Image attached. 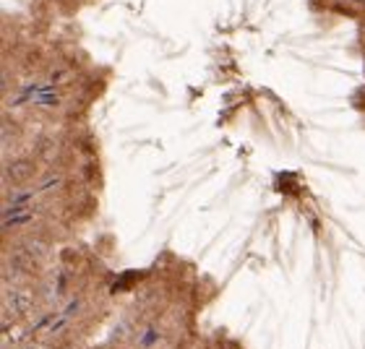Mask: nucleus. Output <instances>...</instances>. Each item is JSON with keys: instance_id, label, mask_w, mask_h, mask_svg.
Segmentation results:
<instances>
[{"instance_id": "1", "label": "nucleus", "mask_w": 365, "mask_h": 349, "mask_svg": "<svg viewBox=\"0 0 365 349\" xmlns=\"http://www.w3.org/2000/svg\"><path fill=\"white\" fill-rule=\"evenodd\" d=\"M34 177H37V162L31 157H16V160L6 162V167H3V180H6V185H14V188H21Z\"/></svg>"}, {"instance_id": "2", "label": "nucleus", "mask_w": 365, "mask_h": 349, "mask_svg": "<svg viewBox=\"0 0 365 349\" xmlns=\"http://www.w3.org/2000/svg\"><path fill=\"white\" fill-rule=\"evenodd\" d=\"M34 308V295L24 287H8L3 292V311H6V318L14 313V318H21Z\"/></svg>"}, {"instance_id": "3", "label": "nucleus", "mask_w": 365, "mask_h": 349, "mask_svg": "<svg viewBox=\"0 0 365 349\" xmlns=\"http://www.w3.org/2000/svg\"><path fill=\"white\" fill-rule=\"evenodd\" d=\"M157 342H160V331L154 326H146L144 331L138 334V344H141V347H152V344H157Z\"/></svg>"}, {"instance_id": "4", "label": "nucleus", "mask_w": 365, "mask_h": 349, "mask_svg": "<svg viewBox=\"0 0 365 349\" xmlns=\"http://www.w3.org/2000/svg\"><path fill=\"white\" fill-rule=\"evenodd\" d=\"M31 102L39 107H58L61 105V97H58V94H39V97L31 99Z\"/></svg>"}, {"instance_id": "5", "label": "nucleus", "mask_w": 365, "mask_h": 349, "mask_svg": "<svg viewBox=\"0 0 365 349\" xmlns=\"http://www.w3.org/2000/svg\"><path fill=\"white\" fill-rule=\"evenodd\" d=\"M24 349H45V347H24Z\"/></svg>"}]
</instances>
